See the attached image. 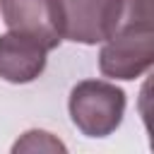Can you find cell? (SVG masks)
Here are the masks:
<instances>
[{
    "mask_svg": "<svg viewBox=\"0 0 154 154\" xmlns=\"http://www.w3.org/2000/svg\"><path fill=\"white\" fill-rule=\"evenodd\" d=\"M72 125L87 137H108L125 116V91L106 79H82L67 99Z\"/></svg>",
    "mask_w": 154,
    "mask_h": 154,
    "instance_id": "cell-1",
    "label": "cell"
},
{
    "mask_svg": "<svg viewBox=\"0 0 154 154\" xmlns=\"http://www.w3.org/2000/svg\"><path fill=\"white\" fill-rule=\"evenodd\" d=\"M99 70L111 79H137L154 63V29L149 22H135L118 26L106 41H101Z\"/></svg>",
    "mask_w": 154,
    "mask_h": 154,
    "instance_id": "cell-2",
    "label": "cell"
},
{
    "mask_svg": "<svg viewBox=\"0 0 154 154\" xmlns=\"http://www.w3.org/2000/svg\"><path fill=\"white\" fill-rule=\"evenodd\" d=\"M2 22L10 31L36 38L48 51L63 41V19L58 0H0Z\"/></svg>",
    "mask_w": 154,
    "mask_h": 154,
    "instance_id": "cell-3",
    "label": "cell"
},
{
    "mask_svg": "<svg viewBox=\"0 0 154 154\" xmlns=\"http://www.w3.org/2000/svg\"><path fill=\"white\" fill-rule=\"evenodd\" d=\"M120 0H58L63 38L94 46L108 38Z\"/></svg>",
    "mask_w": 154,
    "mask_h": 154,
    "instance_id": "cell-4",
    "label": "cell"
},
{
    "mask_svg": "<svg viewBox=\"0 0 154 154\" xmlns=\"http://www.w3.org/2000/svg\"><path fill=\"white\" fill-rule=\"evenodd\" d=\"M48 63V48L36 38L7 31L0 34V79L12 84L34 82Z\"/></svg>",
    "mask_w": 154,
    "mask_h": 154,
    "instance_id": "cell-5",
    "label": "cell"
},
{
    "mask_svg": "<svg viewBox=\"0 0 154 154\" xmlns=\"http://www.w3.org/2000/svg\"><path fill=\"white\" fill-rule=\"evenodd\" d=\"M12 152H65V144L46 130H29L14 142Z\"/></svg>",
    "mask_w": 154,
    "mask_h": 154,
    "instance_id": "cell-6",
    "label": "cell"
}]
</instances>
